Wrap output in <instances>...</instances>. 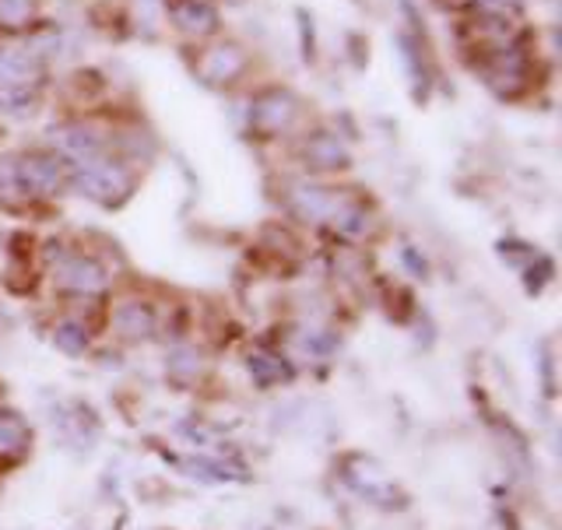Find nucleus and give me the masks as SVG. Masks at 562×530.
Masks as SVG:
<instances>
[{
	"label": "nucleus",
	"instance_id": "f257e3e1",
	"mask_svg": "<svg viewBox=\"0 0 562 530\" xmlns=\"http://www.w3.org/2000/svg\"><path fill=\"white\" fill-rule=\"evenodd\" d=\"M60 176H64V165L53 155H22L19 162L4 169V183L19 194H53Z\"/></svg>",
	"mask_w": 562,
	"mask_h": 530
},
{
	"label": "nucleus",
	"instance_id": "f03ea898",
	"mask_svg": "<svg viewBox=\"0 0 562 530\" xmlns=\"http://www.w3.org/2000/svg\"><path fill=\"white\" fill-rule=\"evenodd\" d=\"M74 186L88 197L102 200V205H113L123 194L131 190V176L123 173L120 165L106 162V159H91V162H82L74 165Z\"/></svg>",
	"mask_w": 562,
	"mask_h": 530
},
{
	"label": "nucleus",
	"instance_id": "7ed1b4c3",
	"mask_svg": "<svg viewBox=\"0 0 562 530\" xmlns=\"http://www.w3.org/2000/svg\"><path fill=\"white\" fill-rule=\"evenodd\" d=\"M57 285L77 295H96L106 288V271L99 260H91L85 254H68L57 263Z\"/></svg>",
	"mask_w": 562,
	"mask_h": 530
},
{
	"label": "nucleus",
	"instance_id": "20e7f679",
	"mask_svg": "<svg viewBox=\"0 0 562 530\" xmlns=\"http://www.w3.org/2000/svg\"><path fill=\"white\" fill-rule=\"evenodd\" d=\"M345 481L358 495H366L372 503H383V506H387V498L394 495V481H390L369 457H352L345 464Z\"/></svg>",
	"mask_w": 562,
	"mask_h": 530
},
{
	"label": "nucleus",
	"instance_id": "39448f33",
	"mask_svg": "<svg viewBox=\"0 0 562 530\" xmlns=\"http://www.w3.org/2000/svg\"><path fill=\"white\" fill-rule=\"evenodd\" d=\"M292 116H295V102L285 96V91H271V96H264V99L257 102V109H254L257 127L271 131V134L285 131L289 123H292Z\"/></svg>",
	"mask_w": 562,
	"mask_h": 530
},
{
	"label": "nucleus",
	"instance_id": "423d86ee",
	"mask_svg": "<svg viewBox=\"0 0 562 530\" xmlns=\"http://www.w3.org/2000/svg\"><path fill=\"white\" fill-rule=\"evenodd\" d=\"M117 331L123 337H131V341H140V337H151L155 334V313H151V306L145 303H123L117 309Z\"/></svg>",
	"mask_w": 562,
	"mask_h": 530
},
{
	"label": "nucleus",
	"instance_id": "0eeeda50",
	"mask_svg": "<svg viewBox=\"0 0 562 530\" xmlns=\"http://www.w3.org/2000/svg\"><path fill=\"white\" fill-rule=\"evenodd\" d=\"M28 443H33V432L22 422V415L0 411V457H22L28 454Z\"/></svg>",
	"mask_w": 562,
	"mask_h": 530
},
{
	"label": "nucleus",
	"instance_id": "6e6552de",
	"mask_svg": "<svg viewBox=\"0 0 562 530\" xmlns=\"http://www.w3.org/2000/svg\"><path fill=\"white\" fill-rule=\"evenodd\" d=\"M249 377H254L260 386H274V383L292 380V369H289V362L281 355L254 352V355H249Z\"/></svg>",
	"mask_w": 562,
	"mask_h": 530
},
{
	"label": "nucleus",
	"instance_id": "1a4fd4ad",
	"mask_svg": "<svg viewBox=\"0 0 562 530\" xmlns=\"http://www.w3.org/2000/svg\"><path fill=\"white\" fill-rule=\"evenodd\" d=\"M306 159L317 169H345L349 151L338 145V137H314V141L306 145Z\"/></svg>",
	"mask_w": 562,
	"mask_h": 530
},
{
	"label": "nucleus",
	"instance_id": "9d476101",
	"mask_svg": "<svg viewBox=\"0 0 562 530\" xmlns=\"http://www.w3.org/2000/svg\"><path fill=\"white\" fill-rule=\"evenodd\" d=\"M173 14H176V25H183L186 33H211L218 22L215 11L208 4H200V0H183Z\"/></svg>",
	"mask_w": 562,
	"mask_h": 530
},
{
	"label": "nucleus",
	"instance_id": "9b49d317",
	"mask_svg": "<svg viewBox=\"0 0 562 530\" xmlns=\"http://www.w3.org/2000/svg\"><path fill=\"white\" fill-rule=\"evenodd\" d=\"M243 67V53L240 50H215L208 57L205 64V74L211 77V82H229L232 74H236Z\"/></svg>",
	"mask_w": 562,
	"mask_h": 530
},
{
	"label": "nucleus",
	"instance_id": "f8f14e48",
	"mask_svg": "<svg viewBox=\"0 0 562 530\" xmlns=\"http://www.w3.org/2000/svg\"><path fill=\"white\" fill-rule=\"evenodd\" d=\"M53 341H57V348H64L68 355H77V352H85V345H88V331L82 323L64 320L53 331Z\"/></svg>",
	"mask_w": 562,
	"mask_h": 530
},
{
	"label": "nucleus",
	"instance_id": "ddd939ff",
	"mask_svg": "<svg viewBox=\"0 0 562 530\" xmlns=\"http://www.w3.org/2000/svg\"><path fill=\"white\" fill-rule=\"evenodd\" d=\"M200 372V355L194 348H180L173 352V358H169V377H176V380H191Z\"/></svg>",
	"mask_w": 562,
	"mask_h": 530
},
{
	"label": "nucleus",
	"instance_id": "4468645a",
	"mask_svg": "<svg viewBox=\"0 0 562 530\" xmlns=\"http://www.w3.org/2000/svg\"><path fill=\"white\" fill-rule=\"evenodd\" d=\"M334 334H327V331H306V334H300V348L306 352V355H331L334 352Z\"/></svg>",
	"mask_w": 562,
	"mask_h": 530
}]
</instances>
